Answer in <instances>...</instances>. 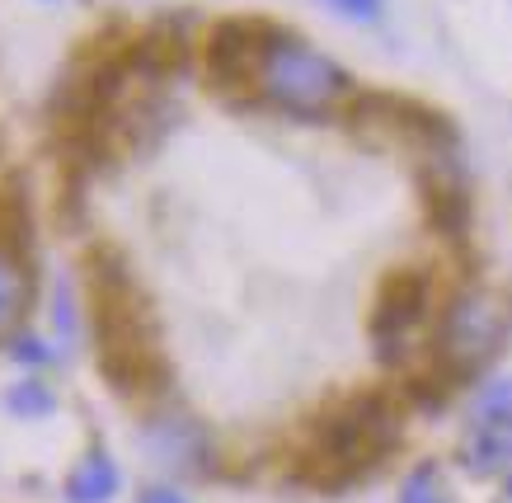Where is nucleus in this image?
Masks as SVG:
<instances>
[{"mask_svg": "<svg viewBox=\"0 0 512 503\" xmlns=\"http://www.w3.org/2000/svg\"><path fill=\"white\" fill-rule=\"evenodd\" d=\"M85 297H90V330L99 348V367L118 395L151 400L165 391V353H160L156 315L141 297L137 278L113 250H94L85 259Z\"/></svg>", "mask_w": 512, "mask_h": 503, "instance_id": "nucleus-1", "label": "nucleus"}, {"mask_svg": "<svg viewBox=\"0 0 512 503\" xmlns=\"http://www.w3.org/2000/svg\"><path fill=\"white\" fill-rule=\"evenodd\" d=\"M400 438V419L381 395H348L343 405L311 419L296 452V480L315 489H339L381 466V456Z\"/></svg>", "mask_w": 512, "mask_h": 503, "instance_id": "nucleus-2", "label": "nucleus"}, {"mask_svg": "<svg viewBox=\"0 0 512 503\" xmlns=\"http://www.w3.org/2000/svg\"><path fill=\"white\" fill-rule=\"evenodd\" d=\"M343 123H348L357 142L381 146V151H404L419 165L461 156V127L451 123V113L414 95L353 90L343 99Z\"/></svg>", "mask_w": 512, "mask_h": 503, "instance_id": "nucleus-3", "label": "nucleus"}, {"mask_svg": "<svg viewBox=\"0 0 512 503\" xmlns=\"http://www.w3.org/2000/svg\"><path fill=\"white\" fill-rule=\"evenodd\" d=\"M353 95V80L334 57L311 48L306 38H296L292 29H282L268 38V52L259 62V80H254V99H268L287 113H329L339 99Z\"/></svg>", "mask_w": 512, "mask_h": 503, "instance_id": "nucleus-4", "label": "nucleus"}, {"mask_svg": "<svg viewBox=\"0 0 512 503\" xmlns=\"http://www.w3.org/2000/svg\"><path fill=\"white\" fill-rule=\"evenodd\" d=\"M503 330H508V306L498 292H484V287L461 292L437 325L433 362H428L433 381L456 386V381L475 377L484 362L494 358V348L503 344Z\"/></svg>", "mask_w": 512, "mask_h": 503, "instance_id": "nucleus-5", "label": "nucleus"}, {"mask_svg": "<svg viewBox=\"0 0 512 503\" xmlns=\"http://www.w3.org/2000/svg\"><path fill=\"white\" fill-rule=\"evenodd\" d=\"M273 33H278V24L259 15L217 19L202 33V80H207V90L231 99V104H254V80H259V62H264Z\"/></svg>", "mask_w": 512, "mask_h": 503, "instance_id": "nucleus-6", "label": "nucleus"}, {"mask_svg": "<svg viewBox=\"0 0 512 503\" xmlns=\"http://www.w3.org/2000/svg\"><path fill=\"white\" fill-rule=\"evenodd\" d=\"M461 456H466V466L475 475H494L512 489V377L494 381L475 400Z\"/></svg>", "mask_w": 512, "mask_h": 503, "instance_id": "nucleus-7", "label": "nucleus"}, {"mask_svg": "<svg viewBox=\"0 0 512 503\" xmlns=\"http://www.w3.org/2000/svg\"><path fill=\"white\" fill-rule=\"evenodd\" d=\"M428 292H433V283H428V273H423L419 264H400L381 278L376 306H372V339L386 358H395L404 348V339L423 325V315H428Z\"/></svg>", "mask_w": 512, "mask_h": 503, "instance_id": "nucleus-8", "label": "nucleus"}, {"mask_svg": "<svg viewBox=\"0 0 512 503\" xmlns=\"http://www.w3.org/2000/svg\"><path fill=\"white\" fill-rule=\"evenodd\" d=\"M33 250V207L29 189L19 174L0 179V254H10L15 264H24Z\"/></svg>", "mask_w": 512, "mask_h": 503, "instance_id": "nucleus-9", "label": "nucleus"}, {"mask_svg": "<svg viewBox=\"0 0 512 503\" xmlns=\"http://www.w3.org/2000/svg\"><path fill=\"white\" fill-rule=\"evenodd\" d=\"M113 489H118V471H113L109 456H99V452L85 456L76 471H71V480H66L71 503H104Z\"/></svg>", "mask_w": 512, "mask_h": 503, "instance_id": "nucleus-10", "label": "nucleus"}, {"mask_svg": "<svg viewBox=\"0 0 512 503\" xmlns=\"http://www.w3.org/2000/svg\"><path fill=\"white\" fill-rule=\"evenodd\" d=\"M24 301H29V268L15 264L10 254H0V330L19 320Z\"/></svg>", "mask_w": 512, "mask_h": 503, "instance_id": "nucleus-11", "label": "nucleus"}, {"mask_svg": "<svg viewBox=\"0 0 512 503\" xmlns=\"http://www.w3.org/2000/svg\"><path fill=\"white\" fill-rule=\"evenodd\" d=\"M400 503H442V489H437L433 466H419V471H414L409 480H404Z\"/></svg>", "mask_w": 512, "mask_h": 503, "instance_id": "nucleus-12", "label": "nucleus"}, {"mask_svg": "<svg viewBox=\"0 0 512 503\" xmlns=\"http://www.w3.org/2000/svg\"><path fill=\"white\" fill-rule=\"evenodd\" d=\"M10 405H15V409H52V395H47L38 381H29L24 391L10 395Z\"/></svg>", "mask_w": 512, "mask_h": 503, "instance_id": "nucleus-13", "label": "nucleus"}, {"mask_svg": "<svg viewBox=\"0 0 512 503\" xmlns=\"http://www.w3.org/2000/svg\"><path fill=\"white\" fill-rule=\"evenodd\" d=\"M343 15H353V19H376L381 15V0H334Z\"/></svg>", "mask_w": 512, "mask_h": 503, "instance_id": "nucleus-14", "label": "nucleus"}, {"mask_svg": "<svg viewBox=\"0 0 512 503\" xmlns=\"http://www.w3.org/2000/svg\"><path fill=\"white\" fill-rule=\"evenodd\" d=\"M141 503H184V499H179L174 489H146V494H141Z\"/></svg>", "mask_w": 512, "mask_h": 503, "instance_id": "nucleus-15", "label": "nucleus"}]
</instances>
